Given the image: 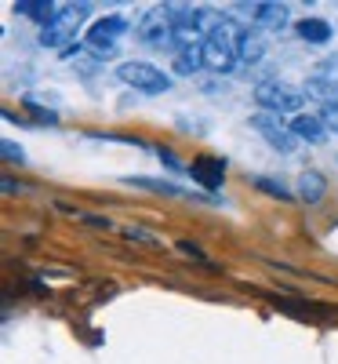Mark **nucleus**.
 I'll list each match as a JSON object with an SVG mask.
<instances>
[{
	"label": "nucleus",
	"mask_w": 338,
	"mask_h": 364,
	"mask_svg": "<svg viewBox=\"0 0 338 364\" xmlns=\"http://www.w3.org/2000/svg\"><path fill=\"white\" fill-rule=\"evenodd\" d=\"M244 37H248V29H244L233 15H219V22L211 26V33H207L204 44H200L207 70H214V73H233L236 63H240Z\"/></svg>",
	"instance_id": "f257e3e1"
},
{
	"label": "nucleus",
	"mask_w": 338,
	"mask_h": 364,
	"mask_svg": "<svg viewBox=\"0 0 338 364\" xmlns=\"http://www.w3.org/2000/svg\"><path fill=\"white\" fill-rule=\"evenodd\" d=\"M175 29H178L175 8H171V4H160V8H149V11L138 18L135 37H138L146 48H175V44H178V41H175Z\"/></svg>",
	"instance_id": "f03ea898"
},
{
	"label": "nucleus",
	"mask_w": 338,
	"mask_h": 364,
	"mask_svg": "<svg viewBox=\"0 0 338 364\" xmlns=\"http://www.w3.org/2000/svg\"><path fill=\"white\" fill-rule=\"evenodd\" d=\"M87 15H91V4H62L48 26H40V44H44V48H62V44H70V41L80 33V26H84Z\"/></svg>",
	"instance_id": "7ed1b4c3"
},
{
	"label": "nucleus",
	"mask_w": 338,
	"mask_h": 364,
	"mask_svg": "<svg viewBox=\"0 0 338 364\" xmlns=\"http://www.w3.org/2000/svg\"><path fill=\"white\" fill-rule=\"evenodd\" d=\"M255 102L266 109V113H276V117H284V113H302V102H305V91L291 87V84H280V80H266L255 87Z\"/></svg>",
	"instance_id": "20e7f679"
},
{
	"label": "nucleus",
	"mask_w": 338,
	"mask_h": 364,
	"mask_svg": "<svg viewBox=\"0 0 338 364\" xmlns=\"http://www.w3.org/2000/svg\"><path fill=\"white\" fill-rule=\"evenodd\" d=\"M116 77L124 80L128 87L135 91H146V95H164V91H171V73H164L160 66L153 63H120L116 66Z\"/></svg>",
	"instance_id": "39448f33"
},
{
	"label": "nucleus",
	"mask_w": 338,
	"mask_h": 364,
	"mask_svg": "<svg viewBox=\"0 0 338 364\" xmlns=\"http://www.w3.org/2000/svg\"><path fill=\"white\" fill-rule=\"evenodd\" d=\"M128 33V18L124 15H106V18H99L95 26L87 29V44H84V51H91L95 58H106V55H113L116 51V41Z\"/></svg>",
	"instance_id": "423d86ee"
},
{
	"label": "nucleus",
	"mask_w": 338,
	"mask_h": 364,
	"mask_svg": "<svg viewBox=\"0 0 338 364\" xmlns=\"http://www.w3.org/2000/svg\"><path fill=\"white\" fill-rule=\"evenodd\" d=\"M251 128L276 149V154H295V149H298V139H295L291 124H280V117H276V113H266V109L251 113Z\"/></svg>",
	"instance_id": "0eeeda50"
},
{
	"label": "nucleus",
	"mask_w": 338,
	"mask_h": 364,
	"mask_svg": "<svg viewBox=\"0 0 338 364\" xmlns=\"http://www.w3.org/2000/svg\"><path fill=\"white\" fill-rule=\"evenodd\" d=\"M190 175H193L197 186H204V190H219V186H222V178H226V161H222V157H211V154H200V157H193Z\"/></svg>",
	"instance_id": "6e6552de"
},
{
	"label": "nucleus",
	"mask_w": 338,
	"mask_h": 364,
	"mask_svg": "<svg viewBox=\"0 0 338 364\" xmlns=\"http://www.w3.org/2000/svg\"><path fill=\"white\" fill-rule=\"evenodd\" d=\"M248 15H251V26L258 29H284L291 22L288 4H276V0H258V4L248 8Z\"/></svg>",
	"instance_id": "1a4fd4ad"
},
{
	"label": "nucleus",
	"mask_w": 338,
	"mask_h": 364,
	"mask_svg": "<svg viewBox=\"0 0 338 364\" xmlns=\"http://www.w3.org/2000/svg\"><path fill=\"white\" fill-rule=\"evenodd\" d=\"M305 91H310V99H317L324 106V117H334L338 113V77H310V84H305Z\"/></svg>",
	"instance_id": "9d476101"
},
{
	"label": "nucleus",
	"mask_w": 338,
	"mask_h": 364,
	"mask_svg": "<svg viewBox=\"0 0 338 364\" xmlns=\"http://www.w3.org/2000/svg\"><path fill=\"white\" fill-rule=\"evenodd\" d=\"M291 124V132H295V139L302 142H324L327 139V120L324 117H317V113H298V117H291L288 120Z\"/></svg>",
	"instance_id": "9b49d317"
},
{
	"label": "nucleus",
	"mask_w": 338,
	"mask_h": 364,
	"mask_svg": "<svg viewBox=\"0 0 338 364\" xmlns=\"http://www.w3.org/2000/svg\"><path fill=\"white\" fill-rule=\"evenodd\" d=\"M295 33H298V41H305V44H327V41L334 37V29H331L327 18H298V22H295Z\"/></svg>",
	"instance_id": "f8f14e48"
},
{
	"label": "nucleus",
	"mask_w": 338,
	"mask_h": 364,
	"mask_svg": "<svg viewBox=\"0 0 338 364\" xmlns=\"http://www.w3.org/2000/svg\"><path fill=\"white\" fill-rule=\"evenodd\" d=\"M324 193H327V182H324L320 171H302V175H298V197H302L305 204H320Z\"/></svg>",
	"instance_id": "ddd939ff"
},
{
	"label": "nucleus",
	"mask_w": 338,
	"mask_h": 364,
	"mask_svg": "<svg viewBox=\"0 0 338 364\" xmlns=\"http://www.w3.org/2000/svg\"><path fill=\"white\" fill-rule=\"evenodd\" d=\"M200 70H207V63H204V48H200V44H193V48H178V55H175V73H178V77H190V73H200Z\"/></svg>",
	"instance_id": "4468645a"
},
{
	"label": "nucleus",
	"mask_w": 338,
	"mask_h": 364,
	"mask_svg": "<svg viewBox=\"0 0 338 364\" xmlns=\"http://www.w3.org/2000/svg\"><path fill=\"white\" fill-rule=\"evenodd\" d=\"M15 11H18V15H26V18H33V22H40V26H48V22L55 18V11H58V8H51L48 0H18Z\"/></svg>",
	"instance_id": "2eb2a0df"
},
{
	"label": "nucleus",
	"mask_w": 338,
	"mask_h": 364,
	"mask_svg": "<svg viewBox=\"0 0 338 364\" xmlns=\"http://www.w3.org/2000/svg\"><path fill=\"white\" fill-rule=\"evenodd\" d=\"M262 55H266V41L248 29V37H244V48H240V63H258Z\"/></svg>",
	"instance_id": "dca6fc26"
},
{
	"label": "nucleus",
	"mask_w": 338,
	"mask_h": 364,
	"mask_svg": "<svg viewBox=\"0 0 338 364\" xmlns=\"http://www.w3.org/2000/svg\"><path fill=\"white\" fill-rule=\"evenodd\" d=\"M255 186L266 190V193H273V197H280V200H291V190L284 186V182H273L269 175H258V178H255Z\"/></svg>",
	"instance_id": "f3484780"
},
{
	"label": "nucleus",
	"mask_w": 338,
	"mask_h": 364,
	"mask_svg": "<svg viewBox=\"0 0 338 364\" xmlns=\"http://www.w3.org/2000/svg\"><path fill=\"white\" fill-rule=\"evenodd\" d=\"M135 182V186H142V190H153V193H182L178 186H171V182H157V178H131Z\"/></svg>",
	"instance_id": "a211bd4d"
},
{
	"label": "nucleus",
	"mask_w": 338,
	"mask_h": 364,
	"mask_svg": "<svg viewBox=\"0 0 338 364\" xmlns=\"http://www.w3.org/2000/svg\"><path fill=\"white\" fill-rule=\"evenodd\" d=\"M0 149H4V161H26V154H22V146H15V142H0Z\"/></svg>",
	"instance_id": "6ab92c4d"
},
{
	"label": "nucleus",
	"mask_w": 338,
	"mask_h": 364,
	"mask_svg": "<svg viewBox=\"0 0 338 364\" xmlns=\"http://www.w3.org/2000/svg\"><path fill=\"white\" fill-rule=\"evenodd\" d=\"M157 157L168 164V168H178V161H175V154H168V149H157Z\"/></svg>",
	"instance_id": "aec40b11"
}]
</instances>
